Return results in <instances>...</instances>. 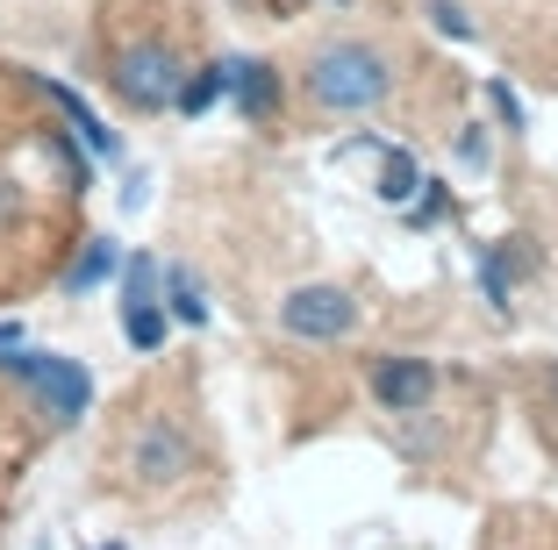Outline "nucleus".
I'll return each mask as SVG.
<instances>
[{"label":"nucleus","instance_id":"f257e3e1","mask_svg":"<svg viewBox=\"0 0 558 550\" xmlns=\"http://www.w3.org/2000/svg\"><path fill=\"white\" fill-rule=\"evenodd\" d=\"M308 94L329 114H365L395 94V58L379 44H323L308 58Z\"/></svg>","mask_w":558,"mask_h":550},{"label":"nucleus","instance_id":"f03ea898","mask_svg":"<svg viewBox=\"0 0 558 550\" xmlns=\"http://www.w3.org/2000/svg\"><path fill=\"white\" fill-rule=\"evenodd\" d=\"M108 86H116L130 108H172L186 86V65L172 44H130L116 58V72H108Z\"/></svg>","mask_w":558,"mask_h":550},{"label":"nucleus","instance_id":"7ed1b4c3","mask_svg":"<svg viewBox=\"0 0 558 550\" xmlns=\"http://www.w3.org/2000/svg\"><path fill=\"white\" fill-rule=\"evenodd\" d=\"M279 322H287V337L337 343V337H351V322H359V301H351L344 286H294L287 301H279Z\"/></svg>","mask_w":558,"mask_h":550},{"label":"nucleus","instance_id":"20e7f679","mask_svg":"<svg viewBox=\"0 0 558 550\" xmlns=\"http://www.w3.org/2000/svg\"><path fill=\"white\" fill-rule=\"evenodd\" d=\"M194 465V443H186V429H172V421H150L144 437H136V451H130V472L144 486H165V479H180V472Z\"/></svg>","mask_w":558,"mask_h":550},{"label":"nucleus","instance_id":"39448f33","mask_svg":"<svg viewBox=\"0 0 558 550\" xmlns=\"http://www.w3.org/2000/svg\"><path fill=\"white\" fill-rule=\"evenodd\" d=\"M36 393H44V407H50V421H58V429H80L86 407H94V379H86L80 357H50L44 379H36Z\"/></svg>","mask_w":558,"mask_h":550},{"label":"nucleus","instance_id":"423d86ee","mask_svg":"<svg viewBox=\"0 0 558 550\" xmlns=\"http://www.w3.org/2000/svg\"><path fill=\"white\" fill-rule=\"evenodd\" d=\"M215 72H222V94H230L251 122H272L279 114V72L265 65V58H222Z\"/></svg>","mask_w":558,"mask_h":550},{"label":"nucleus","instance_id":"0eeeda50","mask_svg":"<svg viewBox=\"0 0 558 550\" xmlns=\"http://www.w3.org/2000/svg\"><path fill=\"white\" fill-rule=\"evenodd\" d=\"M373 393H379V407L415 415V407L437 393V372H429L423 357H379V365H373Z\"/></svg>","mask_w":558,"mask_h":550},{"label":"nucleus","instance_id":"6e6552de","mask_svg":"<svg viewBox=\"0 0 558 550\" xmlns=\"http://www.w3.org/2000/svg\"><path fill=\"white\" fill-rule=\"evenodd\" d=\"M44 94H50V108L65 114V122H72V136H80V144H86V150H94V158H108V164H116V158H122V144H116V130H108V122H100V114H94V108H86V100H80V94H72V86H58V80H44Z\"/></svg>","mask_w":558,"mask_h":550},{"label":"nucleus","instance_id":"1a4fd4ad","mask_svg":"<svg viewBox=\"0 0 558 550\" xmlns=\"http://www.w3.org/2000/svg\"><path fill=\"white\" fill-rule=\"evenodd\" d=\"M116 272H122V243H116V236H94V243L80 250V265L65 272V293H94V286H108Z\"/></svg>","mask_w":558,"mask_h":550},{"label":"nucleus","instance_id":"9d476101","mask_svg":"<svg viewBox=\"0 0 558 550\" xmlns=\"http://www.w3.org/2000/svg\"><path fill=\"white\" fill-rule=\"evenodd\" d=\"M122 329H130L136 351H165V329H172V322H165L158 301H122Z\"/></svg>","mask_w":558,"mask_h":550},{"label":"nucleus","instance_id":"9b49d317","mask_svg":"<svg viewBox=\"0 0 558 550\" xmlns=\"http://www.w3.org/2000/svg\"><path fill=\"white\" fill-rule=\"evenodd\" d=\"M165 293H172V315H180L186 329L208 322V293L194 286V272H186V265H165Z\"/></svg>","mask_w":558,"mask_h":550},{"label":"nucleus","instance_id":"f8f14e48","mask_svg":"<svg viewBox=\"0 0 558 550\" xmlns=\"http://www.w3.org/2000/svg\"><path fill=\"white\" fill-rule=\"evenodd\" d=\"M415 186H423V164H415V150H387V172H379V200H415Z\"/></svg>","mask_w":558,"mask_h":550},{"label":"nucleus","instance_id":"ddd939ff","mask_svg":"<svg viewBox=\"0 0 558 550\" xmlns=\"http://www.w3.org/2000/svg\"><path fill=\"white\" fill-rule=\"evenodd\" d=\"M215 94H222V72H194V80L180 86V100H172V108H180V114H208Z\"/></svg>","mask_w":558,"mask_h":550},{"label":"nucleus","instance_id":"4468645a","mask_svg":"<svg viewBox=\"0 0 558 550\" xmlns=\"http://www.w3.org/2000/svg\"><path fill=\"white\" fill-rule=\"evenodd\" d=\"M158 279H165L158 258H130V286H122V301H158Z\"/></svg>","mask_w":558,"mask_h":550},{"label":"nucleus","instance_id":"2eb2a0df","mask_svg":"<svg viewBox=\"0 0 558 550\" xmlns=\"http://www.w3.org/2000/svg\"><path fill=\"white\" fill-rule=\"evenodd\" d=\"M429 22H437V29L451 36V44H465V36H473V22H465L459 0H429Z\"/></svg>","mask_w":558,"mask_h":550},{"label":"nucleus","instance_id":"dca6fc26","mask_svg":"<svg viewBox=\"0 0 558 550\" xmlns=\"http://www.w3.org/2000/svg\"><path fill=\"white\" fill-rule=\"evenodd\" d=\"M480 286H487L494 308H509V272H501V258H480Z\"/></svg>","mask_w":558,"mask_h":550},{"label":"nucleus","instance_id":"f3484780","mask_svg":"<svg viewBox=\"0 0 558 550\" xmlns=\"http://www.w3.org/2000/svg\"><path fill=\"white\" fill-rule=\"evenodd\" d=\"M487 100H494V114H501L509 130H523V100L509 94V80H494V86H487Z\"/></svg>","mask_w":558,"mask_h":550},{"label":"nucleus","instance_id":"a211bd4d","mask_svg":"<svg viewBox=\"0 0 558 550\" xmlns=\"http://www.w3.org/2000/svg\"><path fill=\"white\" fill-rule=\"evenodd\" d=\"M22 215V194H15V179H0V229Z\"/></svg>","mask_w":558,"mask_h":550},{"label":"nucleus","instance_id":"6ab92c4d","mask_svg":"<svg viewBox=\"0 0 558 550\" xmlns=\"http://www.w3.org/2000/svg\"><path fill=\"white\" fill-rule=\"evenodd\" d=\"M551 393H558V379H551Z\"/></svg>","mask_w":558,"mask_h":550},{"label":"nucleus","instance_id":"aec40b11","mask_svg":"<svg viewBox=\"0 0 558 550\" xmlns=\"http://www.w3.org/2000/svg\"><path fill=\"white\" fill-rule=\"evenodd\" d=\"M108 550H122V543H108Z\"/></svg>","mask_w":558,"mask_h":550}]
</instances>
